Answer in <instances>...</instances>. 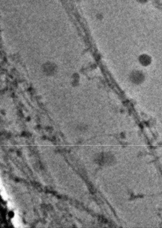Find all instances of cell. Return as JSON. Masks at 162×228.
<instances>
[{
  "instance_id": "1",
  "label": "cell",
  "mask_w": 162,
  "mask_h": 228,
  "mask_svg": "<svg viewBox=\"0 0 162 228\" xmlns=\"http://www.w3.org/2000/svg\"><path fill=\"white\" fill-rule=\"evenodd\" d=\"M95 161L98 165H109L114 163L115 157L109 153H100L95 156Z\"/></svg>"
}]
</instances>
